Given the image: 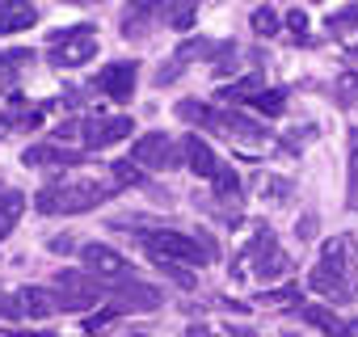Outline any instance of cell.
Returning a JSON list of instances; mask_svg holds the SVG:
<instances>
[{"label": "cell", "instance_id": "1", "mask_svg": "<svg viewBox=\"0 0 358 337\" xmlns=\"http://www.w3.org/2000/svg\"><path fill=\"white\" fill-rule=\"evenodd\" d=\"M114 228H135L139 232V245L143 253L156 261V266H207L220 257V245L215 236H190V232H173V228H156L152 220H114Z\"/></svg>", "mask_w": 358, "mask_h": 337}, {"label": "cell", "instance_id": "2", "mask_svg": "<svg viewBox=\"0 0 358 337\" xmlns=\"http://www.w3.org/2000/svg\"><path fill=\"white\" fill-rule=\"evenodd\" d=\"M114 190L118 186H106V182H64V186H47L34 199V211L38 215H85L97 203H106Z\"/></svg>", "mask_w": 358, "mask_h": 337}, {"label": "cell", "instance_id": "3", "mask_svg": "<svg viewBox=\"0 0 358 337\" xmlns=\"http://www.w3.org/2000/svg\"><path fill=\"white\" fill-rule=\"evenodd\" d=\"M308 287H312V291H320V295H324V299H333V303H350V299H354L358 282L345 274V241H341V236L324 241L320 266L308 274Z\"/></svg>", "mask_w": 358, "mask_h": 337}, {"label": "cell", "instance_id": "4", "mask_svg": "<svg viewBox=\"0 0 358 337\" xmlns=\"http://www.w3.org/2000/svg\"><path fill=\"white\" fill-rule=\"evenodd\" d=\"M93 55H97V30L93 26H72V30L51 34V47H47L51 68H80Z\"/></svg>", "mask_w": 358, "mask_h": 337}, {"label": "cell", "instance_id": "5", "mask_svg": "<svg viewBox=\"0 0 358 337\" xmlns=\"http://www.w3.org/2000/svg\"><path fill=\"white\" fill-rule=\"evenodd\" d=\"M253 261V274L262 278V282H278V278H287L291 274V257L278 249V241H274V232L270 228H257V236L245 245V253H241V261Z\"/></svg>", "mask_w": 358, "mask_h": 337}, {"label": "cell", "instance_id": "6", "mask_svg": "<svg viewBox=\"0 0 358 337\" xmlns=\"http://www.w3.org/2000/svg\"><path fill=\"white\" fill-rule=\"evenodd\" d=\"M80 261H85V270H89L93 278H101L106 287H114V282H127V278H135L131 261H127V257H122L118 249L101 245V241L85 245V249H80ZM106 295H110V291H106Z\"/></svg>", "mask_w": 358, "mask_h": 337}, {"label": "cell", "instance_id": "7", "mask_svg": "<svg viewBox=\"0 0 358 337\" xmlns=\"http://www.w3.org/2000/svg\"><path fill=\"white\" fill-rule=\"evenodd\" d=\"M131 160L139 168H177L186 160V148H177L164 131H152V135H139L131 143Z\"/></svg>", "mask_w": 358, "mask_h": 337}, {"label": "cell", "instance_id": "8", "mask_svg": "<svg viewBox=\"0 0 358 337\" xmlns=\"http://www.w3.org/2000/svg\"><path fill=\"white\" fill-rule=\"evenodd\" d=\"M207 131H215V135H224V139H245V143H262L270 131H266V122H257V118H249V114H241V110H215L211 106V118H207Z\"/></svg>", "mask_w": 358, "mask_h": 337}, {"label": "cell", "instance_id": "9", "mask_svg": "<svg viewBox=\"0 0 358 337\" xmlns=\"http://www.w3.org/2000/svg\"><path fill=\"white\" fill-rule=\"evenodd\" d=\"M106 299H110L106 308H114L118 316H122V312H156V308L164 303V295H160L156 287H148V282H139V278H127V282H114Z\"/></svg>", "mask_w": 358, "mask_h": 337}, {"label": "cell", "instance_id": "10", "mask_svg": "<svg viewBox=\"0 0 358 337\" xmlns=\"http://www.w3.org/2000/svg\"><path fill=\"white\" fill-rule=\"evenodd\" d=\"M135 131V122L127 114H114V118H80V143L85 152H101V148H114L118 139H127Z\"/></svg>", "mask_w": 358, "mask_h": 337}, {"label": "cell", "instance_id": "11", "mask_svg": "<svg viewBox=\"0 0 358 337\" xmlns=\"http://www.w3.org/2000/svg\"><path fill=\"white\" fill-rule=\"evenodd\" d=\"M135 80H139V64L135 59H118L110 68H101L93 76V85L110 97V101H131L135 97Z\"/></svg>", "mask_w": 358, "mask_h": 337}, {"label": "cell", "instance_id": "12", "mask_svg": "<svg viewBox=\"0 0 358 337\" xmlns=\"http://www.w3.org/2000/svg\"><path fill=\"white\" fill-rule=\"evenodd\" d=\"M22 308L26 316L43 320V316H55V312H72V299L64 291H47V287H26L22 291Z\"/></svg>", "mask_w": 358, "mask_h": 337}, {"label": "cell", "instance_id": "13", "mask_svg": "<svg viewBox=\"0 0 358 337\" xmlns=\"http://www.w3.org/2000/svg\"><path fill=\"white\" fill-rule=\"evenodd\" d=\"M182 148H186V164H190V173H199L203 182H211L215 173H220V156H215V148L203 139V135H186L182 139Z\"/></svg>", "mask_w": 358, "mask_h": 337}, {"label": "cell", "instance_id": "14", "mask_svg": "<svg viewBox=\"0 0 358 337\" xmlns=\"http://www.w3.org/2000/svg\"><path fill=\"white\" fill-rule=\"evenodd\" d=\"M228 55H236V43H215V38H186L182 47H177V64H190V59H215L224 64Z\"/></svg>", "mask_w": 358, "mask_h": 337}, {"label": "cell", "instance_id": "15", "mask_svg": "<svg viewBox=\"0 0 358 337\" xmlns=\"http://www.w3.org/2000/svg\"><path fill=\"white\" fill-rule=\"evenodd\" d=\"M22 164H30V168H47V164L64 168V164H85V152L51 148V143H34V148H26V152H22Z\"/></svg>", "mask_w": 358, "mask_h": 337}, {"label": "cell", "instance_id": "16", "mask_svg": "<svg viewBox=\"0 0 358 337\" xmlns=\"http://www.w3.org/2000/svg\"><path fill=\"white\" fill-rule=\"evenodd\" d=\"M291 316H299L303 324H316L324 337H354V329L345 324V320H337L329 308H320V303H299V308H291Z\"/></svg>", "mask_w": 358, "mask_h": 337}, {"label": "cell", "instance_id": "17", "mask_svg": "<svg viewBox=\"0 0 358 337\" xmlns=\"http://www.w3.org/2000/svg\"><path fill=\"white\" fill-rule=\"evenodd\" d=\"M26 215V194L22 190H9L0 186V236H9L17 228V220Z\"/></svg>", "mask_w": 358, "mask_h": 337}, {"label": "cell", "instance_id": "18", "mask_svg": "<svg viewBox=\"0 0 358 337\" xmlns=\"http://www.w3.org/2000/svg\"><path fill=\"white\" fill-rule=\"evenodd\" d=\"M26 68H34V51H30V47H9V51H0V85H13Z\"/></svg>", "mask_w": 358, "mask_h": 337}, {"label": "cell", "instance_id": "19", "mask_svg": "<svg viewBox=\"0 0 358 337\" xmlns=\"http://www.w3.org/2000/svg\"><path fill=\"white\" fill-rule=\"evenodd\" d=\"M262 89H266V76H262V72H249V76L232 80L228 89H220L215 97H220V101H253V97H257Z\"/></svg>", "mask_w": 358, "mask_h": 337}, {"label": "cell", "instance_id": "20", "mask_svg": "<svg viewBox=\"0 0 358 337\" xmlns=\"http://www.w3.org/2000/svg\"><path fill=\"white\" fill-rule=\"evenodd\" d=\"M249 110H257V114H266V118H282V110H287V89H262L253 101H245Z\"/></svg>", "mask_w": 358, "mask_h": 337}, {"label": "cell", "instance_id": "21", "mask_svg": "<svg viewBox=\"0 0 358 337\" xmlns=\"http://www.w3.org/2000/svg\"><path fill=\"white\" fill-rule=\"evenodd\" d=\"M38 22V9L34 5H13L9 13H0V34H17V30H30Z\"/></svg>", "mask_w": 358, "mask_h": 337}, {"label": "cell", "instance_id": "22", "mask_svg": "<svg viewBox=\"0 0 358 337\" xmlns=\"http://www.w3.org/2000/svg\"><path fill=\"white\" fill-rule=\"evenodd\" d=\"M211 190H215V199H236L241 194V178H236V168H220V173L211 178Z\"/></svg>", "mask_w": 358, "mask_h": 337}, {"label": "cell", "instance_id": "23", "mask_svg": "<svg viewBox=\"0 0 358 337\" xmlns=\"http://www.w3.org/2000/svg\"><path fill=\"white\" fill-rule=\"evenodd\" d=\"M358 101V68L337 76V106H354Z\"/></svg>", "mask_w": 358, "mask_h": 337}, {"label": "cell", "instance_id": "24", "mask_svg": "<svg viewBox=\"0 0 358 337\" xmlns=\"http://www.w3.org/2000/svg\"><path fill=\"white\" fill-rule=\"evenodd\" d=\"M110 173H114V186H139L143 182V173L135 168V160L127 156V160H118V164H110Z\"/></svg>", "mask_w": 358, "mask_h": 337}, {"label": "cell", "instance_id": "25", "mask_svg": "<svg viewBox=\"0 0 358 337\" xmlns=\"http://www.w3.org/2000/svg\"><path fill=\"white\" fill-rule=\"evenodd\" d=\"M249 26H253V34L270 38V34H278V13H274V9H253Z\"/></svg>", "mask_w": 358, "mask_h": 337}, {"label": "cell", "instance_id": "26", "mask_svg": "<svg viewBox=\"0 0 358 337\" xmlns=\"http://www.w3.org/2000/svg\"><path fill=\"white\" fill-rule=\"evenodd\" d=\"M350 26H358V0H354V5H345V9H337V13H329V30L333 34H341Z\"/></svg>", "mask_w": 358, "mask_h": 337}, {"label": "cell", "instance_id": "27", "mask_svg": "<svg viewBox=\"0 0 358 337\" xmlns=\"http://www.w3.org/2000/svg\"><path fill=\"white\" fill-rule=\"evenodd\" d=\"M291 299H299V287H295V282H287V287H278V291L253 295V303H291Z\"/></svg>", "mask_w": 358, "mask_h": 337}, {"label": "cell", "instance_id": "28", "mask_svg": "<svg viewBox=\"0 0 358 337\" xmlns=\"http://www.w3.org/2000/svg\"><path fill=\"white\" fill-rule=\"evenodd\" d=\"M350 190L358 194V127L350 131Z\"/></svg>", "mask_w": 358, "mask_h": 337}, {"label": "cell", "instance_id": "29", "mask_svg": "<svg viewBox=\"0 0 358 337\" xmlns=\"http://www.w3.org/2000/svg\"><path fill=\"white\" fill-rule=\"evenodd\" d=\"M160 270H164V274H169V278H173L177 287H186V291L194 287V274H190L186 266H173V261H169V266H160Z\"/></svg>", "mask_w": 358, "mask_h": 337}, {"label": "cell", "instance_id": "30", "mask_svg": "<svg viewBox=\"0 0 358 337\" xmlns=\"http://www.w3.org/2000/svg\"><path fill=\"white\" fill-rule=\"evenodd\" d=\"M262 194H266V199H287V194H291V182L274 178V182H266V186H262Z\"/></svg>", "mask_w": 358, "mask_h": 337}, {"label": "cell", "instance_id": "31", "mask_svg": "<svg viewBox=\"0 0 358 337\" xmlns=\"http://www.w3.org/2000/svg\"><path fill=\"white\" fill-rule=\"evenodd\" d=\"M287 26H291L295 34H308V13H303V9H291V13H287Z\"/></svg>", "mask_w": 358, "mask_h": 337}, {"label": "cell", "instance_id": "32", "mask_svg": "<svg viewBox=\"0 0 358 337\" xmlns=\"http://www.w3.org/2000/svg\"><path fill=\"white\" fill-rule=\"evenodd\" d=\"M47 249H51V253H72V249H76V241H72V236H51V241H47Z\"/></svg>", "mask_w": 358, "mask_h": 337}, {"label": "cell", "instance_id": "33", "mask_svg": "<svg viewBox=\"0 0 358 337\" xmlns=\"http://www.w3.org/2000/svg\"><path fill=\"white\" fill-rule=\"evenodd\" d=\"M312 228H316V220L308 215V220H299V241H312Z\"/></svg>", "mask_w": 358, "mask_h": 337}, {"label": "cell", "instance_id": "34", "mask_svg": "<svg viewBox=\"0 0 358 337\" xmlns=\"http://www.w3.org/2000/svg\"><path fill=\"white\" fill-rule=\"evenodd\" d=\"M64 5H97V0H64Z\"/></svg>", "mask_w": 358, "mask_h": 337}, {"label": "cell", "instance_id": "35", "mask_svg": "<svg viewBox=\"0 0 358 337\" xmlns=\"http://www.w3.org/2000/svg\"><path fill=\"white\" fill-rule=\"evenodd\" d=\"M5 131H9V122H5V114H0V139H5Z\"/></svg>", "mask_w": 358, "mask_h": 337}, {"label": "cell", "instance_id": "36", "mask_svg": "<svg viewBox=\"0 0 358 337\" xmlns=\"http://www.w3.org/2000/svg\"><path fill=\"white\" fill-rule=\"evenodd\" d=\"M350 55H354V59H358V43H354V47H350Z\"/></svg>", "mask_w": 358, "mask_h": 337}, {"label": "cell", "instance_id": "37", "mask_svg": "<svg viewBox=\"0 0 358 337\" xmlns=\"http://www.w3.org/2000/svg\"><path fill=\"white\" fill-rule=\"evenodd\" d=\"M135 337H148V333H135Z\"/></svg>", "mask_w": 358, "mask_h": 337}]
</instances>
